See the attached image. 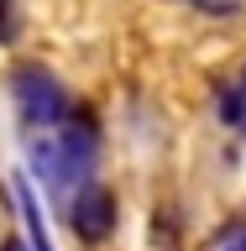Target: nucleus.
Masks as SVG:
<instances>
[{
  "label": "nucleus",
  "instance_id": "3",
  "mask_svg": "<svg viewBox=\"0 0 246 251\" xmlns=\"http://www.w3.org/2000/svg\"><path fill=\"white\" fill-rule=\"evenodd\" d=\"M63 215H68V230L84 246H105L110 235L121 230V194L105 183H84L79 194L63 199Z\"/></svg>",
  "mask_w": 246,
  "mask_h": 251
},
{
  "label": "nucleus",
  "instance_id": "1",
  "mask_svg": "<svg viewBox=\"0 0 246 251\" xmlns=\"http://www.w3.org/2000/svg\"><path fill=\"white\" fill-rule=\"evenodd\" d=\"M100 168V115L89 105H74V115L53 131H31V173L53 194H79Z\"/></svg>",
  "mask_w": 246,
  "mask_h": 251
},
{
  "label": "nucleus",
  "instance_id": "8",
  "mask_svg": "<svg viewBox=\"0 0 246 251\" xmlns=\"http://www.w3.org/2000/svg\"><path fill=\"white\" fill-rule=\"evenodd\" d=\"M21 37V16H16V0H0V42H16Z\"/></svg>",
  "mask_w": 246,
  "mask_h": 251
},
{
  "label": "nucleus",
  "instance_id": "4",
  "mask_svg": "<svg viewBox=\"0 0 246 251\" xmlns=\"http://www.w3.org/2000/svg\"><path fill=\"white\" fill-rule=\"evenodd\" d=\"M215 121L225 126V131H241L246 136V63L215 89Z\"/></svg>",
  "mask_w": 246,
  "mask_h": 251
},
{
  "label": "nucleus",
  "instance_id": "2",
  "mask_svg": "<svg viewBox=\"0 0 246 251\" xmlns=\"http://www.w3.org/2000/svg\"><path fill=\"white\" fill-rule=\"evenodd\" d=\"M11 100H16V115L27 131H53L74 115V94L63 84L53 68L42 63H27V68H16L11 74Z\"/></svg>",
  "mask_w": 246,
  "mask_h": 251
},
{
  "label": "nucleus",
  "instance_id": "5",
  "mask_svg": "<svg viewBox=\"0 0 246 251\" xmlns=\"http://www.w3.org/2000/svg\"><path fill=\"white\" fill-rule=\"evenodd\" d=\"M16 194H21V220H27V246L31 251H53V246H47L42 209H37V199H31V183H27V178H16Z\"/></svg>",
  "mask_w": 246,
  "mask_h": 251
},
{
  "label": "nucleus",
  "instance_id": "7",
  "mask_svg": "<svg viewBox=\"0 0 246 251\" xmlns=\"http://www.w3.org/2000/svg\"><path fill=\"white\" fill-rule=\"evenodd\" d=\"M194 16H210V21H231V16L246 11V0H184Z\"/></svg>",
  "mask_w": 246,
  "mask_h": 251
},
{
  "label": "nucleus",
  "instance_id": "9",
  "mask_svg": "<svg viewBox=\"0 0 246 251\" xmlns=\"http://www.w3.org/2000/svg\"><path fill=\"white\" fill-rule=\"evenodd\" d=\"M210 251H246V225H231V230H220L210 241Z\"/></svg>",
  "mask_w": 246,
  "mask_h": 251
},
{
  "label": "nucleus",
  "instance_id": "6",
  "mask_svg": "<svg viewBox=\"0 0 246 251\" xmlns=\"http://www.w3.org/2000/svg\"><path fill=\"white\" fill-rule=\"evenodd\" d=\"M184 246V225H178V209L163 204L152 209V251H178Z\"/></svg>",
  "mask_w": 246,
  "mask_h": 251
},
{
  "label": "nucleus",
  "instance_id": "10",
  "mask_svg": "<svg viewBox=\"0 0 246 251\" xmlns=\"http://www.w3.org/2000/svg\"><path fill=\"white\" fill-rule=\"evenodd\" d=\"M0 251H31V246L21 241V235H5V241H0Z\"/></svg>",
  "mask_w": 246,
  "mask_h": 251
}]
</instances>
